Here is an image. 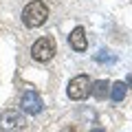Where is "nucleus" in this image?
Wrapping results in <instances>:
<instances>
[{"label":"nucleus","instance_id":"1a4fd4ad","mask_svg":"<svg viewBox=\"0 0 132 132\" xmlns=\"http://www.w3.org/2000/svg\"><path fill=\"white\" fill-rule=\"evenodd\" d=\"M126 86H130V88H132V73L128 75V81H126Z\"/></svg>","mask_w":132,"mask_h":132},{"label":"nucleus","instance_id":"9d476101","mask_svg":"<svg viewBox=\"0 0 132 132\" xmlns=\"http://www.w3.org/2000/svg\"><path fill=\"white\" fill-rule=\"evenodd\" d=\"M90 132H106V130H104V128H93Z\"/></svg>","mask_w":132,"mask_h":132},{"label":"nucleus","instance_id":"39448f33","mask_svg":"<svg viewBox=\"0 0 132 132\" xmlns=\"http://www.w3.org/2000/svg\"><path fill=\"white\" fill-rule=\"evenodd\" d=\"M22 126H24V117L18 110H5L0 114V130L13 132V130H20Z\"/></svg>","mask_w":132,"mask_h":132},{"label":"nucleus","instance_id":"20e7f679","mask_svg":"<svg viewBox=\"0 0 132 132\" xmlns=\"http://www.w3.org/2000/svg\"><path fill=\"white\" fill-rule=\"evenodd\" d=\"M20 110L27 112V114H40L44 110L42 97H40L35 90H27V93L22 95V99H20Z\"/></svg>","mask_w":132,"mask_h":132},{"label":"nucleus","instance_id":"423d86ee","mask_svg":"<svg viewBox=\"0 0 132 132\" xmlns=\"http://www.w3.org/2000/svg\"><path fill=\"white\" fill-rule=\"evenodd\" d=\"M68 44H71V48H75L77 53H81V51L88 48V38H86L84 27H75L73 29V33L68 35Z\"/></svg>","mask_w":132,"mask_h":132},{"label":"nucleus","instance_id":"7ed1b4c3","mask_svg":"<svg viewBox=\"0 0 132 132\" xmlns=\"http://www.w3.org/2000/svg\"><path fill=\"white\" fill-rule=\"evenodd\" d=\"M31 55L35 62H48L55 55V40L53 38H40L31 46Z\"/></svg>","mask_w":132,"mask_h":132},{"label":"nucleus","instance_id":"f03ea898","mask_svg":"<svg viewBox=\"0 0 132 132\" xmlns=\"http://www.w3.org/2000/svg\"><path fill=\"white\" fill-rule=\"evenodd\" d=\"M90 86H93V81L88 79V75H77V77H73V79L68 81L66 93H68V97H71L73 101H81V99L90 93Z\"/></svg>","mask_w":132,"mask_h":132},{"label":"nucleus","instance_id":"0eeeda50","mask_svg":"<svg viewBox=\"0 0 132 132\" xmlns=\"http://www.w3.org/2000/svg\"><path fill=\"white\" fill-rule=\"evenodd\" d=\"M108 90H110V81L108 79H99V81H95V84L90 86V95H93L95 99H104L106 95H108Z\"/></svg>","mask_w":132,"mask_h":132},{"label":"nucleus","instance_id":"6e6552de","mask_svg":"<svg viewBox=\"0 0 132 132\" xmlns=\"http://www.w3.org/2000/svg\"><path fill=\"white\" fill-rule=\"evenodd\" d=\"M126 81H114L112 88H110V99L112 101H123V97H126Z\"/></svg>","mask_w":132,"mask_h":132},{"label":"nucleus","instance_id":"f257e3e1","mask_svg":"<svg viewBox=\"0 0 132 132\" xmlns=\"http://www.w3.org/2000/svg\"><path fill=\"white\" fill-rule=\"evenodd\" d=\"M48 18V7L44 5L42 0H33L29 2L27 7L22 9V22L24 27L29 29H35V27H42Z\"/></svg>","mask_w":132,"mask_h":132}]
</instances>
